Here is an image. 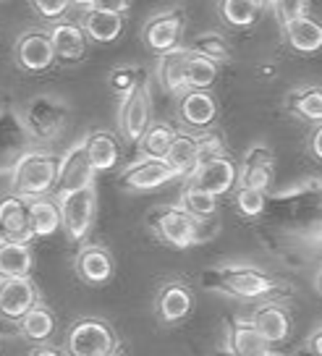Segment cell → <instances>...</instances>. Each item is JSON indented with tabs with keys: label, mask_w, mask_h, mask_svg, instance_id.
<instances>
[{
	"label": "cell",
	"mask_w": 322,
	"mask_h": 356,
	"mask_svg": "<svg viewBox=\"0 0 322 356\" xmlns=\"http://www.w3.org/2000/svg\"><path fill=\"white\" fill-rule=\"evenodd\" d=\"M278 215L265 228V244L283 259H309L322 252V178L309 176L273 194Z\"/></svg>",
	"instance_id": "1"
},
{
	"label": "cell",
	"mask_w": 322,
	"mask_h": 356,
	"mask_svg": "<svg viewBox=\"0 0 322 356\" xmlns=\"http://www.w3.org/2000/svg\"><path fill=\"white\" fill-rule=\"evenodd\" d=\"M202 289L239 301H267L291 296V286L249 262H225L202 273Z\"/></svg>",
	"instance_id": "2"
},
{
	"label": "cell",
	"mask_w": 322,
	"mask_h": 356,
	"mask_svg": "<svg viewBox=\"0 0 322 356\" xmlns=\"http://www.w3.org/2000/svg\"><path fill=\"white\" fill-rule=\"evenodd\" d=\"M212 220L215 218H210V220L194 218L181 204H160V207H155L147 215L150 231L170 249H189V246L204 244L215 234V228L207 231V225Z\"/></svg>",
	"instance_id": "3"
},
{
	"label": "cell",
	"mask_w": 322,
	"mask_h": 356,
	"mask_svg": "<svg viewBox=\"0 0 322 356\" xmlns=\"http://www.w3.org/2000/svg\"><path fill=\"white\" fill-rule=\"evenodd\" d=\"M58 186V157L42 149L24 152L11 170V194L22 200L56 194Z\"/></svg>",
	"instance_id": "4"
},
{
	"label": "cell",
	"mask_w": 322,
	"mask_h": 356,
	"mask_svg": "<svg viewBox=\"0 0 322 356\" xmlns=\"http://www.w3.org/2000/svg\"><path fill=\"white\" fill-rule=\"evenodd\" d=\"M61 210V228L66 231L71 241L81 244L89 236L95 218H97V189L95 184L84 186L77 191H66V194H53Z\"/></svg>",
	"instance_id": "5"
},
{
	"label": "cell",
	"mask_w": 322,
	"mask_h": 356,
	"mask_svg": "<svg viewBox=\"0 0 322 356\" xmlns=\"http://www.w3.org/2000/svg\"><path fill=\"white\" fill-rule=\"evenodd\" d=\"M118 348V335L102 317H81L66 335V356H108Z\"/></svg>",
	"instance_id": "6"
},
{
	"label": "cell",
	"mask_w": 322,
	"mask_h": 356,
	"mask_svg": "<svg viewBox=\"0 0 322 356\" xmlns=\"http://www.w3.org/2000/svg\"><path fill=\"white\" fill-rule=\"evenodd\" d=\"M236 181H239V163L228 155V149L225 152H212V155H200L197 165L191 168V173L184 178V184L210 191L215 197L234 191Z\"/></svg>",
	"instance_id": "7"
},
{
	"label": "cell",
	"mask_w": 322,
	"mask_h": 356,
	"mask_svg": "<svg viewBox=\"0 0 322 356\" xmlns=\"http://www.w3.org/2000/svg\"><path fill=\"white\" fill-rule=\"evenodd\" d=\"M152 123V97H150V81H142L139 87L129 92L118 111V131L129 145H136Z\"/></svg>",
	"instance_id": "8"
},
{
	"label": "cell",
	"mask_w": 322,
	"mask_h": 356,
	"mask_svg": "<svg viewBox=\"0 0 322 356\" xmlns=\"http://www.w3.org/2000/svg\"><path fill=\"white\" fill-rule=\"evenodd\" d=\"M184 29H186V16L181 8H168V11L155 13L142 29V40H145L147 50L163 56L168 50L181 47L184 40Z\"/></svg>",
	"instance_id": "9"
},
{
	"label": "cell",
	"mask_w": 322,
	"mask_h": 356,
	"mask_svg": "<svg viewBox=\"0 0 322 356\" xmlns=\"http://www.w3.org/2000/svg\"><path fill=\"white\" fill-rule=\"evenodd\" d=\"M273 181H275V155L270 145L265 142H257L241 155L239 163V186H249V189L270 191L273 189Z\"/></svg>",
	"instance_id": "10"
},
{
	"label": "cell",
	"mask_w": 322,
	"mask_h": 356,
	"mask_svg": "<svg viewBox=\"0 0 322 356\" xmlns=\"http://www.w3.org/2000/svg\"><path fill=\"white\" fill-rule=\"evenodd\" d=\"M13 58L16 66L26 71V74H42L56 63V50L50 42L47 29H29L16 40L13 47Z\"/></svg>",
	"instance_id": "11"
},
{
	"label": "cell",
	"mask_w": 322,
	"mask_h": 356,
	"mask_svg": "<svg viewBox=\"0 0 322 356\" xmlns=\"http://www.w3.org/2000/svg\"><path fill=\"white\" fill-rule=\"evenodd\" d=\"M176 170L168 165L166 157H139L134 160L131 165H126L121 170V181L126 189L134 191H150V189H160L170 181H176Z\"/></svg>",
	"instance_id": "12"
},
{
	"label": "cell",
	"mask_w": 322,
	"mask_h": 356,
	"mask_svg": "<svg viewBox=\"0 0 322 356\" xmlns=\"http://www.w3.org/2000/svg\"><path fill=\"white\" fill-rule=\"evenodd\" d=\"M37 304H40V291L34 286L32 275L0 278V317L19 323Z\"/></svg>",
	"instance_id": "13"
},
{
	"label": "cell",
	"mask_w": 322,
	"mask_h": 356,
	"mask_svg": "<svg viewBox=\"0 0 322 356\" xmlns=\"http://www.w3.org/2000/svg\"><path fill=\"white\" fill-rule=\"evenodd\" d=\"M95 168L87 157V147L84 139L68 149L63 157H58V186L56 194H66V191H77L84 186L95 184Z\"/></svg>",
	"instance_id": "14"
},
{
	"label": "cell",
	"mask_w": 322,
	"mask_h": 356,
	"mask_svg": "<svg viewBox=\"0 0 322 356\" xmlns=\"http://www.w3.org/2000/svg\"><path fill=\"white\" fill-rule=\"evenodd\" d=\"M225 351L231 356H273V346L259 335L252 320L231 317L225 325Z\"/></svg>",
	"instance_id": "15"
},
{
	"label": "cell",
	"mask_w": 322,
	"mask_h": 356,
	"mask_svg": "<svg viewBox=\"0 0 322 356\" xmlns=\"http://www.w3.org/2000/svg\"><path fill=\"white\" fill-rule=\"evenodd\" d=\"M191 307H194V293L184 280H168L160 286L155 296V312L160 323L176 325L189 317Z\"/></svg>",
	"instance_id": "16"
},
{
	"label": "cell",
	"mask_w": 322,
	"mask_h": 356,
	"mask_svg": "<svg viewBox=\"0 0 322 356\" xmlns=\"http://www.w3.org/2000/svg\"><path fill=\"white\" fill-rule=\"evenodd\" d=\"M252 325H255L259 335L267 343H283L291 335V314L289 309L280 304V299H267L262 304H257L252 312Z\"/></svg>",
	"instance_id": "17"
},
{
	"label": "cell",
	"mask_w": 322,
	"mask_h": 356,
	"mask_svg": "<svg viewBox=\"0 0 322 356\" xmlns=\"http://www.w3.org/2000/svg\"><path fill=\"white\" fill-rule=\"evenodd\" d=\"M77 275L87 286H105L113 280V273H115V262H113V254L100 244H84L77 254Z\"/></svg>",
	"instance_id": "18"
},
{
	"label": "cell",
	"mask_w": 322,
	"mask_h": 356,
	"mask_svg": "<svg viewBox=\"0 0 322 356\" xmlns=\"http://www.w3.org/2000/svg\"><path fill=\"white\" fill-rule=\"evenodd\" d=\"M178 115L191 129H210L218 118V100L210 89H186L178 97Z\"/></svg>",
	"instance_id": "19"
},
{
	"label": "cell",
	"mask_w": 322,
	"mask_h": 356,
	"mask_svg": "<svg viewBox=\"0 0 322 356\" xmlns=\"http://www.w3.org/2000/svg\"><path fill=\"white\" fill-rule=\"evenodd\" d=\"M50 42L56 50V60L61 63H79L87 56V34L74 22H58L50 29Z\"/></svg>",
	"instance_id": "20"
},
{
	"label": "cell",
	"mask_w": 322,
	"mask_h": 356,
	"mask_svg": "<svg viewBox=\"0 0 322 356\" xmlns=\"http://www.w3.org/2000/svg\"><path fill=\"white\" fill-rule=\"evenodd\" d=\"M191 47H176V50H168L163 56H157V68L155 76L160 81V87L166 89L168 95H181L186 92V63L191 58Z\"/></svg>",
	"instance_id": "21"
},
{
	"label": "cell",
	"mask_w": 322,
	"mask_h": 356,
	"mask_svg": "<svg viewBox=\"0 0 322 356\" xmlns=\"http://www.w3.org/2000/svg\"><path fill=\"white\" fill-rule=\"evenodd\" d=\"M0 238L6 241H29L32 228H29V207L26 200L8 194L0 200Z\"/></svg>",
	"instance_id": "22"
},
{
	"label": "cell",
	"mask_w": 322,
	"mask_h": 356,
	"mask_svg": "<svg viewBox=\"0 0 322 356\" xmlns=\"http://www.w3.org/2000/svg\"><path fill=\"white\" fill-rule=\"evenodd\" d=\"M84 147H87V157L89 163H92V168H95V173H108L121 160V145H118V139L111 131H105V129L87 134L84 136Z\"/></svg>",
	"instance_id": "23"
},
{
	"label": "cell",
	"mask_w": 322,
	"mask_h": 356,
	"mask_svg": "<svg viewBox=\"0 0 322 356\" xmlns=\"http://www.w3.org/2000/svg\"><path fill=\"white\" fill-rule=\"evenodd\" d=\"M29 207V228H32V238H47L61 231V210L53 194L47 197H32L26 200Z\"/></svg>",
	"instance_id": "24"
},
{
	"label": "cell",
	"mask_w": 322,
	"mask_h": 356,
	"mask_svg": "<svg viewBox=\"0 0 322 356\" xmlns=\"http://www.w3.org/2000/svg\"><path fill=\"white\" fill-rule=\"evenodd\" d=\"M34 252L29 241H6L0 238V278L32 275Z\"/></svg>",
	"instance_id": "25"
},
{
	"label": "cell",
	"mask_w": 322,
	"mask_h": 356,
	"mask_svg": "<svg viewBox=\"0 0 322 356\" xmlns=\"http://www.w3.org/2000/svg\"><path fill=\"white\" fill-rule=\"evenodd\" d=\"M283 32H286V40L296 53L312 56V53L322 50V22L312 19L309 13L289 22L283 26Z\"/></svg>",
	"instance_id": "26"
},
{
	"label": "cell",
	"mask_w": 322,
	"mask_h": 356,
	"mask_svg": "<svg viewBox=\"0 0 322 356\" xmlns=\"http://www.w3.org/2000/svg\"><path fill=\"white\" fill-rule=\"evenodd\" d=\"M87 40L97 44H111L115 42L123 34V16L121 13H108V11H95V8H87L84 19L79 24Z\"/></svg>",
	"instance_id": "27"
},
{
	"label": "cell",
	"mask_w": 322,
	"mask_h": 356,
	"mask_svg": "<svg viewBox=\"0 0 322 356\" xmlns=\"http://www.w3.org/2000/svg\"><path fill=\"white\" fill-rule=\"evenodd\" d=\"M286 111L291 115H296V118H304V121H312V123H322V87H296L291 89L289 95H286Z\"/></svg>",
	"instance_id": "28"
},
{
	"label": "cell",
	"mask_w": 322,
	"mask_h": 356,
	"mask_svg": "<svg viewBox=\"0 0 322 356\" xmlns=\"http://www.w3.org/2000/svg\"><path fill=\"white\" fill-rule=\"evenodd\" d=\"M200 157V147H197V134L176 131L173 142L166 152V163L176 170L178 178H186L191 173V168L197 165Z\"/></svg>",
	"instance_id": "29"
},
{
	"label": "cell",
	"mask_w": 322,
	"mask_h": 356,
	"mask_svg": "<svg viewBox=\"0 0 322 356\" xmlns=\"http://www.w3.org/2000/svg\"><path fill=\"white\" fill-rule=\"evenodd\" d=\"M19 330L32 343H47L50 335L56 333V314L40 301L32 312H26L22 320H19Z\"/></svg>",
	"instance_id": "30"
},
{
	"label": "cell",
	"mask_w": 322,
	"mask_h": 356,
	"mask_svg": "<svg viewBox=\"0 0 322 356\" xmlns=\"http://www.w3.org/2000/svg\"><path fill=\"white\" fill-rule=\"evenodd\" d=\"M32 123L40 136H45V139H56V134L61 131L63 123H66V108L56 100L34 102Z\"/></svg>",
	"instance_id": "31"
},
{
	"label": "cell",
	"mask_w": 322,
	"mask_h": 356,
	"mask_svg": "<svg viewBox=\"0 0 322 356\" xmlns=\"http://www.w3.org/2000/svg\"><path fill=\"white\" fill-rule=\"evenodd\" d=\"M176 136V129L166 121H152L142 134V139L136 142L139 147V157H166L168 147Z\"/></svg>",
	"instance_id": "32"
},
{
	"label": "cell",
	"mask_w": 322,
	"mask_h": 356,
	"mask_svg": "<svg viewBox=\"0 0 322 356\" xmlns=\"http://www.w3.org/2000/svg\"><path fill=\"white\" fill-rule=\"evenodd\" d=\"M218 11L225 24H231L236 29H246L257 22L259 16V0H218Z\"/></svg>",
	"instance_id": "33"
},
{
	"label": "cell",
	"mask_w": 322,
	"mask_h": 356,
	"mask_svg": "<svg viewBox=\"0 0 322 356\" xmlns=\"http://www.w3.org/2000/svg\"><path fill=\"white\" fill-rule=\"evenodd\" d=\"M191 50L197 53V56L207 58L212 60L215 66H220V63H228L231 56H234V50H231V42L223 37L220 32H202L194 37V44H191Z\"/></svg>",
	"instance_id": "34"
},
{
	"label": "cell",
	"mask_w": 322,
	"mask_h": 356,
	"mask_svg": "<svg viewBox=\"0 0 322 356\" xmlns=\"http://www.w3.org/2000/svg\"><path fill=\"white\" fill-rule=\"evenodd\" d=\"M178 204L186 212H191L194 218H200V220H210V218L218 215V197L204 189L189 186V184H184V191H181V202H178Z\"/></svg>",
	"instance_id": "35"
},
{
	"label": "cell",
	"mask_w": 322,
	"mask_h": 356,
	"mask_svg": "<svg viewBox=\"0 0 322 356\" xmlns=\"http://www.w3.org/2000/svg\"><path fill=\"white\" fill-rule=\"evenodd\" d=\"M218 79V66L207 58L191 53L186 63V89H210Z\"/></svg>",
	"instance_id": "36"
},
{
	"label": "cell",
	"mask_w": 322,
	"mask_h": 356,
	"mask_svg": "<svg viewBox=\"0 0 322 356\" xmlns=\"http://www.w3.org/2000/svg\"><path fill=\"white\" fill-rule=\"evenodd\" d=\"M267 191H259V189H249V186H239L236 189V210L239 215L244 218V220H257V218H262L267 210Z\"/></svg>",
	"instance_id": "37"
},
{
	"label": "cell",
	"mask_w": 322,
	"mask_h": 356,
	"mask_svg": "<svg viewBox=\"0 0 322 356\" xmlns=\"http://www.w3.org/2000/svg\"><path fill=\"white\" fill-rule=\"evenodd\" d=\"M145 81V74H142V68H134V66H118L111 71V79H108V84L111 89L118 95V97H126L129 92L139 87Z\"/></svg>",
	"instance_id": "38"
},
{
	"label": "cell",
	"mask_w": 322,
	"mask_h": 356,
	"mask_svg": "<svg viewBox=\"0 0 322 356\" xmlns=\"http://www.w3.org/2000/svg\"><path fill=\"white\" fill-rule=\"evenodd\" d=\"M267 8H273L278 24L286 26L289 22H293V19H299V16L307 13V0H270Z\"/></svg>",
	"instance_id": "39"
},
{
	"label": "cell",
	"mask_w": 322,
	"mask_h": 356,
	"mask_svg": "<svg viewBox=\"0 0 322 356\" xmlns=\"http://www.w3.org/2000/svg\"><path fill=\"white\" fill-rule=\"evenodd\" d=\"M32 8L37 11V16H42L47 22H58L63 19L71 8V0H29Z\"/></svg>",
	"instance_id": "40"
},
{
	"label": "cell",
	"mask_w": 322,
	"mask_h": 356,
	"mask_svg": "<svg viewBox=\"0 0 322 356\" xmlns=\"http://www.w3.org/2000/svg\"><path fill=\"white\" fill-rule=\"evenodd\" d=\"M131 6V0H92L89 3V8H95V11H108V13H121Z\"/></svg>",
	"instance_id": "41"
},
{
	"label": "cell",
	"mask_w": 322,
	"mask_h": 356,
	"mask_svg": "<svg viewBox=\"0 0 322 356\" xmlns=\"http://www.w3.org/2000/svg\"><path fill=\"white\" fill-rule=\"evenodd\" d=\"M309 152L314 155V160L322 163V123H317L314 131L309 134Z\"/></svg>",
	"instance_id": "42"
},
{
	"label": "cell",
	"mask_w": 322,
	"mask_h": 356,
	"mask_svg": "<svg viewBox=\"0 0 322 356\" xmlns=\"http://www.w3.org/2000/svg\"><path fill=\"white\" fill-rule=\"evenodd\" d=\"M307 351L312 356H322V325H317L307 338Z\"/></svg>",
	"instance_id": "43"
},
{
	"label": "cell",
	"mask_w": 322,
	"mask_h": 356,
	"mask_svg": "<svg viewBox=\"0 0 322 356\" xmlns=\"http://www.w3.org/2000/svg\"><path fill=\"white\" fill-rule=\"evenodd\" d=\"M32 356H66V351H61L56 346H37L32 351Z\"/></svg>",
	"instance_id": "44"
},
{
	"label": "cell",
	"mask_w": 322,
	"mask_h": 356,
	"mask_svg": "<svg viewBox=\"0 0 322 356\" xmlns=\"http://www.w3.org/2000/svg\"><path fill=\"white\" fill-rule=\"evenodd\" d=\"M314 291H317V293L322 296V265L314 270Z\"/></svg>",
	"instance_id": "45"
},
{
	"label": "cell",
	"mask_w": 322,
	"mask_h": 356,
	"mask_svg": "<svg viewBox=\"0 0 322 356\" xmlns=\"http://www.w3.org/2000/svg\"><path fill=\"white\" fill-rule=\"evenodd\" d=\"M71 3L79 6V8H89V3H92V0H71Z\"/></svg>",
	"instance_id": "46"
},
{
	"label": "cell",
	"mask_w": 322,
	"mask_h": 356,
	"mask_svg": "<svg viewBox=\"0 0 322 356\" xmlns=\"http://www.w3.org/2000/svg\"><path fill=\"white\" fill-rule=\"evenodd\" d=\"M267 6H270V0H259V8H262V11H265Z\"/></svg>",
	"instance_id": "47"
},
{
	"label": "cell",
	"mask_w": 322,
	"mask_h": 356,
	"mask_svg": "<svg viewBox=\"0 0 322 356\" xmlns=\"http://www.w3.org/2000/svg\"><path fill=\"white\" fill-rule=\"evenodd\" d=\"M108 356H126V354H123L121 348H118V351H113V354H108Z\"/></svg>",
	"instance_id": "48"
},
{
	"label": "cell",
	"mask_w": 322,
	"mask_h": 356,
	"mask_svg": "<svg viewBox=\"0 0 322 356\" xmlns=\"http://www.w3.org/2000/svg\"><path fill=\"white\" fill-rule=\"evenodd\" d=\"M273 356H278V354H273Z\"/></svg>",
	"instance_id": "49"
}]
</instances>
